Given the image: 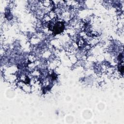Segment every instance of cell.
I'll return each instance as SVG.
<instances>
[{"label":"cell","mask_w":124,"mask_h":124,"mask_svg":"<svg viewBox=\"0 0 124 124\" xmlns=\"http://www.w3.org/2000/svg\"><path fill=\"white\" fill-rule=\"evenodd\" d=\"M48 28L54 35L59 34L63 31L64 29V23L62 21H51L48 24Z\"/></svg>","instance_id":"6da1fadb"}]
</instances>
